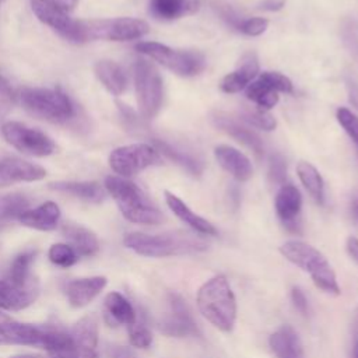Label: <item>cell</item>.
I'll use <instances>...</instances> for the list:
<instances>
[{
  "label": "cell",
  "instance_id": "6da1fadb",
  "mask_svg": "<svg viewBox=\"0 0 358 358\" xmlns=\"http://www.w3.org/2000/svg\"><path fill=\"white\" fill-rule=\"evenodd\" d=\"M126 248L137 255L147 257H168L180 255H193L207 249V243L189 232L175 231L164 234H144L130 232L123 238Z\"/></svg>",
  "mask_w": 358,
  "mask_h": 358
},
{
  "label": "cell",
  "instance_id": "7a4b0ae2",
  "mask_svg": "<svg viewBox=\"0 0 358 358\" xmlns=\"http://www.w3.org/2000/svg\"><path fill=\"white\" fill-rule=\"evenodd\" d=\"M200 313L218 330L231 333L236 320V299L225 275L208 278L196 296Z\"/></svg>",
  "mask_w": 358,
  "mask_h": 358
},
{
  "label": "cell",
  "instance_id": "3957f363",
  "mask_svg": "<svg viewBox=\"0 0 358 358\" xmlns=\"http://www.w3.org/2000/svg\"><path fill=\"white\" fill-rule=\"evenodd\" d=\"M105 187L116 201L123 217L130 222L157 225L164 221L162 213L148 201L141 189L131 180L122 176H108Z\"/></svg>",
  "mask_w": 358,
  "mask_h": 358
},
{
  "label": "cell",
  "instance_id": "277c9868",
  "mask_svg": "<svg viewBox=\"0 0 358 358\" xmlns=\"http://www.w3.org/2000/svg\"><path fill=\"white\" fill-rule=\"evenodd\" d=\"M280 253L292 264L308 273L313 284L333 295L340 294V285L330 263L322 252L302 241H287L280 246Z\"/></svg>",
  "mask_w": 358,
  "mask_h": 358
},
{
  "label": "cell",
  "instance_id": "5b68a950",
  "mask_svg": "<svg viewBox=\"0 0 358 358\" xmlns=\"http://www.w3.org/2000/svg\"><path fill=\"white\" fill-rule=\"evenodd\" d=\"M18 99L27 112L39 119L66 122L74 115L70 98L60 90L25 87L20 90Z\"/></svg>",
  "mask_w": 358,
  "mask_h": 358
},
{
  "label": "cell",
  "instance_id": "8992f818",
  "mask_svg": "<svg viewBox=\"0 0 358 358\" xmlns=\"http://www.w3.org/2000/svg\"><path fill=\"white\" fill-rule=\"evenodd\" d=\"M136 49L182 77L196 76L206 67V57L197 50L172 49L159 42H140Z\"/></svg>",
  "mask_w": 358,
  "mask_h": 358
},
{
  "label": "cell",
  "instance_id": "52a82bcc",
  "mask_svg": "<svg viewBox=\"0 0 358 358\" xmlns=\"http://www.w3.org/2000/svg\"><path fill=\"white\" fill-rule=\"evenodd\" d=\"M83 38L85 41H131L148 34L150 27L145 21L130 17L81 20Z\"/></svg>",
  "mask_w": 358,
  "mask_h": 358
},
{
  "label": "cell",
  "instance_id": "ba28073f",
  "mask_svg": "<svg viewBox=\"0 0 358 358\" xmlns=\"http://www.w3.org/2000/svg\"><path fill=\"white\" fill-rule=\"evenodd\" d=\"M134 88L138 112L144 119H152L162 103V78L155 66L138 59L134 64Z\"/></svg>",
  "mask_w": 358,
  "mask_h": 358
},
{
  "label": "cell",
  "instance_id": "9c48e42d",
  "mask_svg": "<svg viewBox=\"0 0 358 358\" xmlns=\"http://www.w3.org/2000/svg\"><path fill=\"white\" fill-rule=\"evenodd\" d=\"M161 164L162 158L157 148L145 143L117 147L109 155V166L122 178H130L148 166Z\"/></svg>",
  "mask_w": 358,
  "mask_h": 358
},
{
  "label": "cell",
  "instance_id": "30bf717a",
  "mask_svg": "<svg viewBox=\"0 0 358 358\" xmlns=\"http://www.w3.org/2000/svg\"><path fill=\"white\" fill-rule=\"evenodd\" d=\"M1 133L10 145L31 157H48L56 150L48 134L20 122H6L1 126Z\"/></svg>",
  "mask_w": 358,
  "mask_h": 358
},
{
  "label": "cell",
  "instance_id": "8fae6325",
  "mask_svg": "<svg viewBox=\"0 0 358 358\" xmlns=\"http://www.w3.org/2000/svg\"><path fill=\"white\" fill-rule=\"evenodd\" d=\"M278 92L291 94L292 83L278 71H263L246 87V98L255 102L260 110H268L278 102Z\"/></svg>",
  "mask_w": 358,
  "mask_h": 358
},
{
  "label": "cell",
  "instance_id": "7c38bea8",
  "mask_svg": "<svg viewBox=\"0 0 358 358\" xmlns=\"http://www.w3.org/2000/svg\"><path fill=\"white\" fill-rule=\"evenodd\" d=\"M31 7L36 18L50 27L60 36L70 42H84L81 20H74L67 11L56 6L52 0H31Z\"/></svg>",
  "mask_w": 358,
  "mask_h": 358
},
{
  "label": "cell",
  "instance_id": "4fadbf2b",
  "mask_svg": "<svg viewBox=\"0 0 358 358\" xmlns=\"http://www.w3.org/2000/svg\"><path fill=\"white\" fill-rule=\"evenodd\" d=\"M168 302L171 313L158 323L159 331L168 337H201V331L193 317V313L182 295L169 292Z\"/></svg>",
  "mask_w": 358,
  "mask_h": 358
},
{
  "label": "cell",
  "instance_id": "5bb4252c",
  "mask_svg": "<svg viewBox=\"0 0 358 358\" xmlns=\"http://www.w3.org/2000/svg\"><path fill=\"white\" fill-rule=\"evenodd\" d=\"M39 289V281L34 274L24 280L10 277L0 280V308L6 310L25 309L36 301Z\"/></svg>",
  "mask_w": 358,
  "mask_h": 358
},
{
  "label": "cell",
  "instance_id": "9a60e30c",
  "mask_svg": "<svg viewBox=\"0 0 358 358\" xmlns=\"http://www.w3.org/2000/svg\"><path fill=\"white\" fill-rule=\"evenodd\" d=\"M48 330L28 323L10 322L0 324V345H31L46 348Z\"/></svg>",
  "mask_w": 358,
  "mask_h": 358
},
{
  "label": "cell",
  "instance_id": "2e32d148",
  "mask_svg": "<svg viewBox=\"0 0 358 358\" xmlns=\"http://www.w3.org/2000/svg\"><path fill=\"white\" fill-rule=\"evenodd\" d=\"M46 176V169L29 161L7 157L0 159V187H8L20 182H35Z\"/></svg>",
  "mask_w": 358,
  "mask_h": 358
},
{
  "label": "cell",
  "instance_id": "e0dca14e",
  "mask_svg": "<svg viewBox=\"0 0 358 358\" xmlns=\"http://www.w3.org/2000/svg\"><path fill=\"white\" fill-rule=\"evenodd\" d=\"M74 358H98V320L94 315L81 317L71 329Z\"/></svg>",
  "mask_w": 358,
  "mask_h": 358
},
{
  "label": "cell",
  "instance_id": "ac0fdd59",
  "mask_svg": "<svg viewBox=\"0 0 358 358\" xmlns=\"http://www.w3.org/2000/svg\"><path fill=\"white\" fill-rule=\"evenodd\" d=\"M275 213L281 222L292 232H299V214L302 208V196L299 190L291 185L284 183L275 194Z\"/></svg>",
  "mask_w": 358,
  "mask_h": 358
},
{
  "label": "cell",
  "instance_id": "d6986e66",
  "mask_svg": "<svg viewBox=\"0 0 358 358\" xmlns=\"http://www.w3.org/2000/svg\"><path fill=\"white\" fill-rule=\"evenodd\" d=\"M108 280L103 275L77 278L66 285V295L73 308L88 305L106 287Z\"/></svg>",
  "mask_w": 358,
  "mask_h": 358
},
{
  "label": "cell",
  "instance_id": "ffe728a7",
  "mask_svg": "<svg viewBox=\"0 0 358 358\" xmlns=\"http://www.w3.org/2000/svg\"><path fill=\"white\" fill-rule=\"evenodd\" d=\"M214 155L218 164L235 179L245 182L252 176L253 173L252 164L249 158L239 150L227 144H221L214 148Z\"/></svg>",
  "mask_w": 358,
  "mask_h": 358
},
{
  "label": "cell",
  "instance_id": "44dd1931",
  "mask_svg": "<svg viewBox=\"0 0 358 358\" xmlns=\"http://www.w3.org/2000/svg\"><path fill=\"white\" fill-rule=\"evenodd\" d=\"M259 74V62L253 53H248L242 57V62L236 70L227 74L221 83L220 88L227 94L238 92L246 88Z\"/></svg>",
  "mask_w": 358,
  "mask_h": 358
},
{
  "label": "cell",
  "instance_id": "7402d4cb",
  "mask_svg": "<svg viewBox=\"0 0 358 358\" xmlns=\"http://www.w3.org/2000/svg\"><path fill=\"white\" fill-rule=\"evenodd\" d=\"M213 123L224 130L225 133H228L231 137H234L236 141L245 144L246 147H249L257 157H262L264 152V145L263 141L260 140V137L252 131L250 129L239 124L236 120H234L232 117H229L225 113H217L213 116Z\"/></svg>",
  "mask_w": 358,
  "mask_h": 358
},
{
  "label": "cell",
  "instance_id": "603a6c76",
  "mask_svg": "<svg viewBox=\"0 0 358 358\" xmlns=\"http://www.w3.org/2000/svg\"><path fill=\"white\" fill-rule=\"evenodd\" d=\"M60 220V208L53 201H45L36 208L25 210L18 221L28 227L38 231H52L57 227Z\"/></svg>",
  "mask_w": 358,
  "mask_h": 358
},
{
  "label": "cell",
  "instance_id": "cb8c5ba5",
  "mask_svg": "<svg viewBox=\"0 0 358 358\" xmlns=\"http://www.w3.org/2000/svg\"><path fill=\"white\" fill-rule=\"evenodd\" d=\"M268 345L277 358H303L301 338L289 324L275 330L268 338Z\"/></svg>",
  "mask_w": 358,
  "mask_h": 358
},
{
  "label": "cell",
  "instance_id": "d4e9b609",
  "mask_svg": "<svg viewBox=\"0 0 358 358\" xmlns=\"http://www.w3.org/2000/svg\"><path fill=\"white\" fill-rule=\"evenodd\" d=\"M165 194V201L169 207V210L180 220L183 221L186 225H189L192 229H194L196 232L199 234H203V235H217V229L215 227L207 221L206 218L197 215L196 213H193L178 196H175L173 193L165 190L164 192Z\"/></svg>",
  "mask_w": 358,
  "mask_h": 358
},
{
  "label": "cell",
  "instance_id": "484cf974",
  "mask_svg": "<svg viewBox=\"0 0 358 358\" xmlns=\"http://www.w3.org/2000/svg\"><path fill=\"white\" fill-rule=\"evenodd\" d=\"M200 7L199 0H150L148 10L157 20L171 21L194 14Z\"/></svg>",
  "mask_w": 358,
  "mask_h": 358
},
{
  "label": "cell",
  "instance_id": "4316f807",
  "mask_svg": "<svg viewBox=\"0 0 358 358\" xmlns=\"http://www.w3.org/2000/svg\"><path fill=\"white\" fill-rule=\"evenodd\" d=\"M62 232L78 256H94L98 253L99 242L92 231L69 222L63 225Z\"/></svg>",
  "mask_w": 358,
  "mask_h": 358
},
{
  "label": "cell",
  "instance_id": "83f0119b",
  "mask_svg": "<svg viewBox=\"0 0 358 358\" xmlns=\"http://www.w3.org/2000/svg\"><path fill=\"white\" fill-rule=\"evenodd\" d=\"M96 78L112 94L120 95L127 87V78L123 69L112 60H99L94 67Z\"/></svg>",
  "mask_w": 358,
  "mask_h": 358
},
{
  "label": "cell",
  "instance_id": "f1b7e54d",
  "mask_svg": "<svg viewBox=\"0 0 358 358\" xmlns=\"http://www.w3.org/2000/svg\"><path fill=\"white\" fill-rule=\"evenodd\" d=\"M49 187L91 203H99L105 199V190L96 182H55L50 183Z\"/></svg>",
  "mask_w": 358,
  "mask_h": 358
},
{
  "label": "cell",
  "instance_id": "f546056e",
  "mask_svg": "<svg viewBox=\"0 0 358 358\" xmlns=\"http://www.w3.org/2000/svg\"><path fill=\"white\" fill-rule=\"evenodd\" d=\"M105 309L106 315L115 323H123L130 326L137 320V315L133 305L119 292H109L106 295Z\"/></svg>",
  "mask_w": 358,
  "mask_h": 358
},
{
  "label": "cell",
  "instance_id": "4dcf8cb0",
  "mask_svg": "<svg viewBox=\"0 0 358 358\" xmlns=\"http://www.w3.org/2000/svg\"><path fill=\"white\" fill-rule=\"evenodd\" d=\"M296 173L303 187L309 192V194L315 199L316 203L323 204L324 201V185L319 171L306 161H299L296 165Z\"/></svg>",
  "mask_w": 358,
  "mask_h": 358
},
{
  "label": "cell",
  "instance_id": "1f68e13d",
  "mask_svg": "<svg viewBox=\"0 0 358 358\" xmlns=\"http://www.w3.org/2000/svg\"><path fill=\"white\" fill-rule=\"evenodd\" d=\"M29 200L21 193H11L0 197V229L8 227L13 221L28 210Z\"/></svg>",
  "mask_w": 358,
  "mask_h": 358
},
{
  "label": "cell",
  "instance_id": "d6a6232c",
  "mask_svg": "<svg viewBox=\"0 0 358 358\" xmlns=\"http://www.w3.org/2000/svg\"><path fill=\"white\" fill-rule=\"evenodd\" d=\"M154 144H155L158 152H162L165 157H168V158L172 159L173 162L179 164L180 166H183L189 173H192V175H194V176H197V175L201 173V171H203V164H201L199 159H196V158H193L192 155L185 154V152H182V151L173 148L172 145H169V144L165 143V141L154 140Z\"/></svg>",
  "mask_w": 358,
  "mask_h": 358
},
{
  "label": "cell",
  "instance_id": "836d02e7",
  "mask_svg": "<svg viewBox=\"0 0 358 358\" xmlns=\"http://www.w3.org/2000/svg\"><path fill=\"white\" fill-rule=\"evenodd\" d=\"M49 259L53 264L60 267H70L77 263L78 255L69 243H55L49 249Z\"/></svg>",
  "mask_w": 358,
  "mask_h": 358
},
{
  "label": "cell",
  "instance_id": "e575fe53",
  "mask_svg": "<svg viewBox=\"0 0 358 358\" xmlns=\"http://www.w3.org/2000/svg\"><path fill=\"white\" fill-rule=\"evenodd\" d=\"M35 256H36L35 250H27L20 253L11 263L8 277L13 280H24L28 275H31L29 268L35 260Z\"/></svg>",
  "mask_w": 358,
  "mask_h": 358
},
{
  "label": "cell",
  "instance_id": "d590c367",
  "mask_svg": "<svg viewBox=\"0 0 358 358\" xmlns=\"http://www.w3.org/2000/svg\"><path fill=\"white\" fill-rule=\"evenodd\" d=\"M129 327V340L133 347L137 348H147L152 343V334L150 329L143 323L136 320L133 324L127 326Z\"/></svg>",
  "mask_w": 358,
  "mask_h": 358
},
{
  "label": "cell",
  "instance_id": "8d00e7d4",
  "mask_svg": "<svg viewBox=\"0 0 358 358\" xmlns=\"http://www.w3.org/2000/svg\"><path fill=\"white\" fill-rule=\"evenodd\" d=\"M336 117L350 138L354 141V144L358 145V116L347 108H338Z\"/></svg>",
  "mask_w": 358,
  "mask_h": 358
},
{
  "label": "cell",
  "instance_id": "74e56055",
  "mask_svg": "<svg viewBox=\"0 0 358 358\" xmlns=\"http://www.w3.org/2000/svg\"><path fill=\"white\" fill-rule=\"evenodd\" d=\"M241 117L248 124L267 130V131L274 130V127L277 124L275 119L270 113H267L266 110H260V109L255 110V112H245V113H242Z\"/></svg>",
  "mask_w": 358,
  "mask_h": 358
},
{
  "label": "cell",
  "instance_id": "f35d334b",
  "mask_svg": "<svg viewBox=\"0 0 358 358\" xmlns=\"http://www.w3.org/2000/svg\"><path fill=\"white\" fill-rule=\"evenodd\" d=\"M287 178V162L281 154H273L268 162V179L274 185H284Z\"/></svg>",
  "mask_w": 358,
  "mask_h": 358
},
{
  "label": "cell",
  "instance_id": "ab89813d",
  "mask_svg": "<svg viewBox=\"0 0 358 358\" xmlns=\"http://www.w3.org/2000/svg\"><path fill=\"white\" fill-rule=\"evenodd\" d=\"M267 27H268V20L263 17H252V18L242 20L238 25V29L242 31L245 35L257 36V35H262L267 29Z\"/></svg>",
  "mask_w": 358,
  "mask_h": 358
},
{
  "label": "cell",
  "instance_id": "60d3db41",
  "mask_svg": "<svg viewBox=\"0 0 358 358\" xmlns=\"http://www.w3.org/2000/svg\"><path fill=\"white\" fill-rule=\"evenodd\" d=\"M14 94L7 83V80L0 74V123L4 120V117L8 115V112L13 108Z\"/></svg>",
  "mask_w": 358,
  "mask_h": 358
},
{
  "label": "cell",
  "instance_id": "b9f144b4",
  "mask_svg": "<svg viewBox=\"0 0 358 358\" xmlns=\"http://www.w3.org/2000/svg\"><path fill=\"white\" fill-rule=\"evenodd\" d=\"M291 301H292V305L295 306V309L302 313L303 316L308 315V310H309V305H308V299H306V295L303 294V291L298 287H294L291 289Z\"/></svg>",
  "mask_w": 358,
  "mask_h": 358
},
{
  "label": "cell",
  "instance_id": "7bdbcfd3",
  "mask_svg": "<svg viewBox=\"0 0 358 358\" xmlns=\"http://www.w3.org/2000/svg\"><path fill=\"white\" fill-rule=\"evenodd\" d=\"M109 354H110V358H138L133 350L122 345H113Z\"/></svg>",
  "mask_w": 358,
  "mask_h": 358
},
{
  "label": "cell",
  "instance_id": "ee69618b",
  "mask_svg": "<svg viewBox=\"0 0 358 358\" xmlns=\"http://www.w3.org/2000/svg\"><path fill=\"white\" fill-rule=\"evenodd\" d=\"M347 92H348V101L350 103L358 109V83L348 80L347 81Z\"/></svg>",
  "mask_w": 358,
  "mask_h": 358
},
{
  "label": "cell",
  "instance_id": "f6af8a7d",
  "mask_svg": "<svg viewBox=\"0 0 358 358\" xmlns=\"http://www.w3.org/2000/svg\"><path fill=\"white\" fill-rule=\"evenodd\" d=\"M345 248H347L348 255L352 257V260H355L358 263V239L354 238V236H350L347 239Z\"/></svg>",
  "mask_w": 358,
  "mask_h": 358
},
{
  "label": "cell",
  "instance_id": "bcb514c9",
  "mask_svg": "<svg viewBox=\"0 0 358 358\" xmlns=\"http://www.w3.org/2000/svg\"><path fill=\"white\" fill-rule=\"evenodd\" d=\"M285 0H266L262 6V8L264 10H270V11H275V10H280L282 6H284Z\"/></svg>",
  "mask_w": 358,
  "mask_h": 358
},
{
  "label": "cell",
  "instance_id": "7dc6e473",
  "mask_svg": "<svg viewBox=\"0 0 358 358\" xmlns=\"http://www.w3.org/2000/svg\"><path fill=\"white\" fill-rule=\"evenodd\" d=\"M56 6H59L60 8H63L64 11H71L74 7H76V4H77V1L78 0H52Z\"/></svg>",
  "mask_w": 358,
  "mask_h": 358
},
{
  "label": "cell",
  "instance_id": "c3c4849f",
  "mask_svg": "<svg viewBox=\"0 0 358 358\" xmlns=\"http://www.w3.org/2000/svg\"><path fill=\"white\" fill-rule=\"evenodd\" d=\"M350 210H351V215H352L354 221L358 224V196H355V197L351 200Z\"/></svg>",
  "mask_w": 358,
  "mask_h": 358
},
{
  "label": "cell",
  "instance_id": "681fc988",
  "mask_svg": "<svg viewBox=\"0 0 358 358\" xmlns=\"http://www.w3.org/2000/svg\"><path fill=\"white\" fill-rule=\"evenodd\" d=\"M352 337H358V306L354 312V319H352Z\"/></svg>",
  "mask_w": 358,
  "mask_h": 358
},
{
  "label": "cell",
  "instance_id": "f907efd6",
  "mask_svg": "<svg viewBox=\"0 0 358 358\" xmlns=\"http://www.w3.org/2000/svg\"><path fill=\"white\" fill-rule=\"evenodd\" d=\"M10 358H43V357L36 354H15V355H11Z\"/></svg>",
  "mask_w": 358,
  "mask_h": 358
},
{
  "label": "cell",
  "instance_id": "816d5d0a",
  "mask_svg": "<svg viewBox=\"0 0 358 358\" xmlns=\"http://www.w3.org/2000/svg\"><path fill=\"white\" fill-rule=\"evenodd\" d=\"M352 358H358V337H352Z\"/></svg>",
  "mask_w": 358,
  "mask_h": 358
},
{
  "label": "cell",
  "instance_id": "f5cc1de1",
  "mask_svg": "<svg viewBox=\"0 0 358 358\" xmlns=\"http://www.w3.org/2000/svg\"><path fill=\"white\" fill-rule=\"evenodd\" d=\"M10 322H13V319L8 315H6L0 310V324H6V323H10Z\"/></svg>",
  "mask_w": 358,
  "mask_h": 358
},
{
  "label": "cell",
  "instance_id": "db71d44e",
  "mask_svg": "<svg viewBox=\"0 0 358 358\" xmlns=\"http://www.w3.org/2000/svg\"><path fill=\"white\" fill-rule=\"evenodd\" d=\"M1 1H4V0H0V4H1Z\"/></svg>",
  "mask_w": 358,
  "mask_h": 358
},
{
  "label": "cell",
  "instance_id": "11a10c76",
  "mask_svg": "<svg viewBox=\"0 0 358 358\" xmlns=\"http://www.w3.org/2000/svg\"><path fill=\"white\" fill-rule=\"evenodd\" d=\"M357 148H358V145H357Z\"/></svg>",
  "mask_w": 358,
  "mask_h": 358
}]
</instances>
